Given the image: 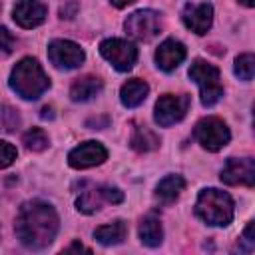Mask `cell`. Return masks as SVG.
<instances>
[{
    "label": "cell",
    "instance_id": "obj_1",
    "mask_svg": "<svg viewBox=\"0 0 255 255\" xmlns=\"http://www.w3.org/2000/svg\"><path fill=\"white\" fill-rule=\"evenodd\" d=\"M60 227V219L56 209L42 201V199H32L20 205L14 231L20 243L28 249H44L48 247Z\"/></svg>",
    "mask_w": 255,
    "mask_h": 255
},
{
    "label": "cell",
    "instance_id": "obj_2",
    "mask_svg": "<svg viewBox=\"0 0 255 255\" xmlns=\"http://www.w3.org/2000/svg\"><path fill=\"white\" fill-rule=\"evenodd\" d=\"M8 84L22 100H38L50 88V78L36 58H22L12 68Z\"/></svg>",
    "mask_w": 255,
    "mask_h": 255
},
{
    "label": "cell",
    "instance_id": "obj_3",
    "mask_svg": "<svg viewBox=\"0 0 255 255\" xmlns=\"http://www.w3.org/2000/svg\"><path fill=\"white\" fill-rule=\"evenodd\" d=\"M195 215L207 225L227 227L233 221L235 205H233V199L229 193L215 189V187H205L197 195Z\"/></svg>",
    "mask_w": 255,
    "mask_h": 255
},
{
    "label": "cell",
    "instance_id": "obj_4",
    "mask_svg": "<svg viewBox=\"0 0 255 255\" xmlns=\"http://www.w3.org/2000/svg\"><path fill=\"white\" fill-rule=\"evenodd\" d=\"M189 78L199 86L201 104L205 108H211L221 100L223 86H221V78H219V68L217 66L197 58L189 66Z\"/></svg>",
    "mask_w": 255,
    "mask_h": 255
},
{
    "label": "cell",
    "instance_id": "obj_5",
    "mask_svg": "<svg viewBox=\"0 0 255 255\" xmlns=\"http://www.w3.org/2000/svg\"><path fill=\"white\" fill-rule=\"evenodd\" d=\"M193 135L199 141V145L207 151H219L231 139V131H229L227 124L221 118H215V116H207V118L199 120L197 126H195Z\"/></svg>",
    "mask_w": 255,
    "mask_h": 255
},
{
    "label": "cell",
    "instance_id": "obj_6",
    "mask_svg": "<svg viewBox=\"0 0 255 255\" xmlns=\"http://www.w3.org/2000/svg\"><path fill=\"white\" fill-rule=\"evenodd\" d=\"M189 110V96L187 94H163L157 98L153 108V120L161 128H169L185 118Z\"/></svg>",
    "mask_w": 255,
    "mask_h": 255
},
{
    "label": "cell",
    "instance_id": "obj_7",
    "mask_svg": "<svg viewBox=\"0 0 255 255\" xmlns=\"http://www.w3.org/2000/svg\"><path fill=\"white\" fill-rule=\"evenodd\" d=\"M126 32L133 38V40H139V42H149L153 40L159 30H161V16L159 12L155 10H135L128 16L126 24H124Z\"/></svg>",
    "mask_w": 255,
    "mask_h": 255
},
{
    "label": "cell",
    "instance_id": "obj_8",
    "mask_svg": "<svg viewBox=\"0 0 255 255\" xmlns=\"http://www.w3.org/2000/svg\"><path fill=\"white\" fill-rule=\"evenodd\" d=\"M100 54L118 70V72H129L137 60V48L122 38H108L100 44Z\"/></svg>",
    "mask_w": 255,
    "mask_h": 255
},
{
    "label": "cell",
    "instance_id": "obj_9",
    "mask_svg": "<svg viewBox=\"0 0 255 255\" xmlns=\"http://www.w3.org/2000/svg\"><path fill=\"white\" fill-rule=\"evenodd\" d=\"M48 58L60 70H74L86 60L84 50L72 40H52L48 44Z\"/></svg>",
    "mask_w": 255,
    "mask_h": 255
},
{
    "label": "cell",
    "instance_id": "obj_10",
    "mask_svg": "<svg viewBox=\"0 0 255 255\" xmlns=\"http://www.w3.org/2000/svg\"><path fill=\"white\" fill-rule=\"evenodd\" d=\"M221 181L227 185H255V161L253 157H229L221 169Z\"/></svg>",
    "mask_w": 255,
    "mask_h": 255
},
{
    "label": "cell",
    "instance_id": "obj_11",
    "mask_svg": "<svg viewBox=\"0 0 255 255\" xmlns=\"http://www.w3.org/2000/svg\"><path fill=\"white\" fill-rule=\"evenodd\" d=\"M108 159V149L100 143V141H84L80 145H76L70 153H68V163L74 169H88V167H96L102 165Z\"/></svg>",
    "mask_w": 255,
    "mask_h": 255
},
{
    "label": "cell",
    "instance_id": "obj_12",
    "mask_svg": "<svg viewBox=\"0 0 255 255\" xmlns=\"http://www.w3.org/2000/svg\"><path fill=\"white\" fill-rule=\"evenodd\" d=\"M181 18H183V24L187 30L195 32L197 36H203V34H207V30L213 24V6L207 2L185 4Z\"/></svg>",
    "mask_w": 255,
    "mask_h": 255
},
{
    "label": "cell",
    "instance_id": "obj_13",
    "mask_svg": "<svg viewBox=\"0 0 255 255\" xmlns=\"http://www.w3.org/2000/svg\"><path fill=\"white\" fill-rule=\"evenodd\" d=\"M46 6L40 0H16L12 18L20 28H36L46 20Z\"/></svg>",
    "mask_w": 255,
    "mask_h": 255
},
{
    "label": "cell",
    "instance_id": "obj_14",
    "mask_svg": "<svg viewBox=\"0 0 255 255\" xmlns=\"http://www.w3.org/2000/svg\"><path fill=\"white\" fill-rule=\"evenodd\" d=\"M185 54H187V50L179 40L167 38L155 50V66L163 72H173L185 60Z\"/></svg>",
    "mask_w": 255,
    "mask_h": 255
},
{
    "label": "cell",
    "instance_id": "obj_15",
    "mask_svg": "<svg viewBox=\"0 0 255 255\" xmlns=\"http://www.w3.org/2000/svg\"><path fill=\"white\" fill-rule=\"evenodd\" d=\"M102 90H104V82L98 76H82L72 84L70 98L72 102H88L96 98Z\"/></svg>",
    "mask_w": 255,
    "mask_h": 255
},
{
    "label": "cell",
    "instance_id": "obj_16",
    "mask_svg": "<svg viewBox=\"0 0 255 255\" xmlns=\"http://www.w3.org/2000/svg\"><path fill=\"white\" fill-rule=\"evenodd\" d=\"M149 94V86L139 80V78H133V80H128L122 88H120V100L126 108H137L145 102Z\"/></svg>",
    "mask_w": 255,
    "mask_h": 255
},
{
    "label": "cell",
    "instance_id": "obj_17",
    "mask_svg": "<svg viewBox=\"0 0 255 255\" xmlns=\"http://www.w3.org/2000/svg\"><path fill=\"white\" fill-rule=\"evenodd\" d=\"M183 189H185V179L181 175H177V173L165 175L155 187V199L163 205H169L181 195Z\"/></svg>",
    "mask_w": 255,
    "mask_h": 255
},
{
    "label": "cell",
    "instance_id": "obj_18",
    "mask_svg": "<svg viewBox=\"0 0 255 255\" xmlns=\"http://www.w3.org/2000/svg\"><path fill=\"white\" fill-rule=\"evenodd\" d=\"M128 237V225L126 221L122 219H116L112 223H106V225H100L96 231H94V239L102 245H120L124 243Z\"/></svg>",
    "mask_w": 255,
    "mask_h": 255
},
{
    "label": "cell",
    "instance_id": "obj_19",
    "mask_svg": "<svg viewBox=\"0 0 255 255\" xmlns=\"http://www.w3.org/2000/svg\"><path fill=\"white\" fill-rule=\"evenodd\" d=\"M139 241L145 247H159L161 245L163 227H161V221L153 213H149L141 219V223H139Z\"/></svg>",
    "mask_w": 255,
    "mask_h": 255
},
{
    "label": "cell",
    "instance_id": "obj_20",
    "mask_svg": "<svg viewBox=\"0 0 255 255\" xmlns=\"http://www.w3.org/2000/svg\"><path fill=\"white\" fill-rule=\"evenodd\" d=\"M129 145L135 149V151H153L159 147V137L157 133H153L149 128L145 126H135L133 131H131V137H129Z\"/></svg>",
    "mask_w": 255,
    "mask_h": 255
},
{
    "label": "cell",
    "instance_id": "obj_21",
    "mask_svg": "<svg viewBox=\"0 0 255 255\" xmlns=\"http://www.w3.org/2000/svg\"><path fill=\"white\" fill-rule=\"evenodd\" d=\"M102 203H106L104 199V193H102V185L100 187H92V189H86L80 193V197L76 199V209L82 211V213H96Z\"/></svg>",
    "mask_w": 255,
    "mask_h": 255
},
{
    "label": "cell",
    "instance_id": "obj_22",
    "mask_svg": "<svg viewBox=\"0 0 255 255\" xmlns=\"http://www.w3.org/2000/svg\"><path fill=\"white\" fill-rule=\"evenodd\" d=\"M22 143L30 151H44L50 145V137L42 128H32L22 135Z\"/></svg>",
    "mask_w": 255,
    "mask_h": 255
},
{
    "label": "cell",
    "instance_id": "obj_23",
    "mask_svg": "<svg viewBox=\"0 0 255 255\" xmlns=\"http://www.w3.org/2000/svg\"><path fill=\"white\" fill-rule=\"evenodd\" d=\"M233 72L243 82L253 80V74H255V56L253 54H241V56H237L235 58V64H233Z\"/></svg>",
    "mask_w": 255,
    "mask_h": 255
},
{
    "label": "cell",
    "instance_id": "obj_24",
    "mask_svg": "<svg viewBox=\"0 0 255 255\" xmlns=\"http://www.w3.org/2000/svg\"><path fill=\"white\" fill-rule=\"evenodd\" d=\"M20 126V114L12 106H0V133H12Z\"/></svg>",
    "mask_w": 255,
    "mask_h": 255
},
{
    "label": "cell",
    "instance_id": "obj_25",
    "mask_svg": "<svg viewBox=\"0 0 255 255\" xmlns=\"http://www.w3.org/2000/svg\"><path fill=\"white\" fill-rule=\"evenodd\" d=\"M237 249L243 253H251L255 249V235H253V221L247 223V227L243 229L239 241H237Z\"/></svg>",
    "mask_w": 255,
    "mask_h": 255
},
{
    "label": "cell",
    "instance_id": "obj_26",
    "mask_svg": "<svg viewBox=\"0 0 255 255\" xmlns=\"http://www.w3.org/2000/svg\"><path fill=\"white\" fill-rule=\"evenodd\" d=\"M16 155H18L16 147H14L12 143H8V141H2V139H0V169H4V167H8V165H12V163H14V159H16Z\"/></svg>",
    "mask_w": 255,
    "mask_h": 255
},
{
    "label": "cell",
    "instance_id": "obj_27",
    "mask_svg": "<svg viewBox=\"0 0 255 255\" xmlns=\"http://www.w3.org/2000/svg\"><path fill=\"white\" fill-rule=\"evenodd\" d=\"M102 193L106 203H122L124 201V191L116 185H102Z\"/></svg>",
    "mask_w": 255,
    "mask_h": 255
},
{
    "label": "cell",
    "instance_id": "obj_28",
    "mask_svg": "<svg viewBox=\"0 0 255 255\" xmlns=\"http://www.w3.org/2000/svg\"><path fill=\"white\" fill-rule=\"evenodd\" d=\"M14 48V36L8 32V28L0 26V56H8Z\"/></svg>",
    "mask_w": 255,
    "mask_h": 255
},
{
    "label": "cell",
    "instance_id": "obj_29",
    "mask_svg": "<svg viewBox=\"0 0 255 255\" xmlns=\"http://www.w3.org/2000/svg\"><path fill=\"white\" fill-rule=\"evenodd\" d=\"M64 251H66V253H70V251H88V253H90V249H88V247H84V245H82V243H78V241H74V243H72L70 247H66Z\"/></svg>",
    "mask_w": 255,
    "mask_h": 255
},
{
    "label": "cell",
    "instance_id": "obj_30",
    "mask_svg": "<svg viewBox=\"0 0 255 255\" xmlns=\"http://www.w3.org/2000/svg\"><path fill=\"white\" fill-rule=\"evenodd\" d=\"M133 0H110V4L112 6H116V8H124V6H128V4H131Z\"/></svg>",
    "mask_w": 255,
    "mask_h": 255
},
{
    "label": "cell",
    "instance_id": "obj_31",
    "mask_svg": "<svg viewBox=\"0 0 255 255\" xmlns=\"http://www.w3.org/2000/svg\"><path fill=\"white\" fill-rule=\"evenodd\" d=\"M239 4H243V6H247V8H253V6H255V0H239Z\"/></svg>",
    "mask_w": 255,
    "mask_h": 255
}]
</instances>
